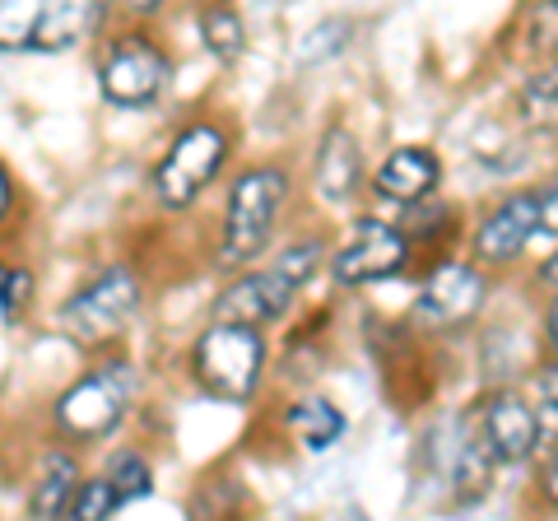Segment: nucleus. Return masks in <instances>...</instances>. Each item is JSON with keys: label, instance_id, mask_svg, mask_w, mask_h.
Masks as SVG:
<instances>
[{"label": "nucleus", "instance_id": "1", "mask_svg": "<svg viewBox=\"0 0 558 521\" xmlns=\"http://www.w3.org/2000/svg\"><path fill=\"white\" fill-rule=\"evenodd\" d=\"M289 201V172L279 163H252L242 168L229 201H223V223H219V266L242 270L270 247Z\"/></svg>", "mask_w": 558, "mask_h": 521}, {"label": "nucleus", "instance_id": "2", "mask_svg": "<svg viewBox=\"0 0 558 521\" xmlns=\"http://www.w3.org/2000/svg\"><path fill=\"white\" fill-rule=\"evenodd\" d=\"M270 344L260 326L247 322H209L205 331L191 340V377L196 387L219 405H247L260 377H266Z\"/></svg>", "mask_w": 558, "mask_h": 521}, {"label": "nucleus", "instance_id": "3", "mask_svg": "<svg viewBox=\"0 0 558 521\" xmlns=\"http://www.w3.org/2000/svg\"><path fill=\"white\" fill-rule=\"evenodd\" d=\"M229 154H233L229 126H219V121H209V117L191 121V126H182L178 135H172L163 159L154 163V172H149L154 201H159L163 210H172V215L191 210V205H196L205 191L219 182Z\"/></svg>", "mask_w": 558, "mask_h": 521}, {"label": "nucleus", "instance_id": "4", "mask_svg": "<svg viewBox=\"0 0 558 521\" xmlns=\"http://www.w3.org/2000/svg\"><path fill=\"white\" fill-rule=\"evenodd\" d=\"M140 307H145V280H140V270L108 266L61 303V331L80 350L98 354L126 336V326L140 317Z\"/></svg>", "mask_w": 558, "mask_h": 521}, {"label": "nucleus", "instance_id": "5", "mask_svg": "<svg viewBox=\"0 0 558 521\" xmlns=\"http://www.w3.org/2000/svg\"><path fill=\"white\" fill-rule=\"evenodd\" d=\"M112 0H0V51H70L94 38Z\"/></svg>", "mask_w": 558, "mask_h": 521}, {"label": "nucleus", "instance_id": "6", "mask_svg": "<svg viewBox=\"0 0 558 521\" xmlns=\"http://www.w3.org/2000/svg\"><path fill=\"white\" fill-rule=\"evenodd\" d=\"M131 396H135V363L108 359L57 396L51 424H57L65 443H98L121 428V420L131 414Z\"/></svg>", "mask_w": 558, "mask_h": 521}, {"label": "nucleus", "instance_id": "7", "mask_svg": "<svg viewBox=\"0 0 558 521\" xmlns=\"http://www.w3.org/2000/svg\"><path fill=\"white\" fill-rule=\"evenodd\" d=\"M172 80V57L159 38H149L145 28L117 33L98 57V94L108 108L121 112H145L168 94Z\"/></svg>", "mask_w": 558, "mask_h": 521}, {"label": "nucleus", "instance_id": "8", "mask_svg": "<svg viewBox=\"0 0 558 521\" xmlns=\"http://www.w3.org/2000/svg\"><path fill=\"white\" fill-rule=\"evenodd\" d=\"M410 266V238L405 229L377 219V215H359L349 238L330 252V275L340 289H368L400 275Z\"/></svg>", "mask_w": 558, "mask_h": 521}, {"label": "nucleus", "instance_id": "9", "mask_svg": "<svg viewBox=\"0 0 558 521\" xmlns=\"http://www.w3.org/2000/svg\"><path fill=\"white\" fill-rule=\"evenodd\" d=\"M299 280L279 266V260H270V266L260 270H242L233 275L229 284L219 289L215 299V317L219 322H247V326H270L279 322L284 312L293 307V299H299Z\"/></svg>", "mask_w": 558, "mask_h": 521}, {"label": "nucleus", "instance_id": "10", "mask_svg": "<svg viewBox=\"0 0 558 521\" xmlns=\"http://www.w3.org/2000/svg\"><path fill=\"white\" fill-rule=\"evenodd\" d=\"M484 307V275L470 260H442L438 270L424 280L414 299V322H424L428 331H451V326L470 322Z\"/></svg>", "mask_w": 558, "mask_h": 521}, {"label": "nucleus", "instance_id": "11", "mask_svg": "<svg viewBox=\"0 0 558 521\" xmlns=\"http://www.w3.org/2000/svg\"><path fill=\"white\" fill-rule=\"evenodd\" d=\"M475 428L484 433V443L494 447V457L502 465L531 461L539 451V438H545V420H539L535 405L521 391H488L475 414Z\"/></svg>", "mask_w": 558, "mask_h": 521}, {"label": "nucleus", "instance_id": "12", "mask_svg": "<svg viewBox=\"0 0 558 521\" xmlns=\"http://www.w3.org/2000/svg\"><path fill=\"white\" fill-rule=\"evenodd\" d=\"M539 233V196L535 191H517V196L498 201L494 210L480 219L475 229V260L484 266H508L531 247V238Z\"/></svg>", "mask_w": 558, "mask_h": 521}, {"label": "nucleus", "instance_id": "13", "mask_svg": "<svg viewBox=\"0 0 558 521\" xmlns=\"http://www.w3.org/2000/svg\"><path fill=\"white\" fill-rule=\"evenodd\" d=\"M442 182V159L424 145H400L373 172V191L391 205H418L428 201Z\"/></svg>", "mask_w": 558, "mask_h": 521}, {"label": "nucleus", "instance_id": "14", "mask_svg": "<svg viewBox=\"0 0 558 521\" xmlns=\"http://www.w3.org/2000/svg\"><path fill=\"white\" fill-rule=\"evenodd\" d=\"M312 178H317V191L330 205H349L363 186V149L354 141L349 126H330L317 145V159H312Z\"/></svg>", "mask_w": 558, "mask_h": 521}, {"label": "nucleus", "instance_id": "15", "mask_svg": "<svg viewBox=\"0 0 558 521\" xmlns=\"http://www.w3.org/2000/svg\"><path fill=\"white\" fill-rule=\"evenodd\" d=\"M84 484L80 471V457L70 447H47L43 457V471L33 480V494H28V517H70V502H75V489Z\"/></svg>", "mask_w": 558, "mask_h": 521}, {"label": "nucleus", "instance_id": "16", "mask_svg": "<svg viewBox=\"0 0 558 521\" xmlns=\"http://www.w3.org/2000/svg\"><path fill=\"white\" fill-rule=\"evenodd\" d=\"M284 428H289V438L307 451V457H322V451H330L344 438V414L330 405L326 396H303V401L289 405Z\"/></svg>", "mask_w": 558, "mask_h": 521}, {"label": "nucleus", "instance_id": "17", "mask_svg": "<svg viewBox=\"0 0 558 521\" xmlns=\"http://www.w3.org/2000/svg\"><path fill=\"white\" fill-rule=\"evenodd\" d=\"M196 28H201L205 51L223 65H233L247 51V20H242V10L233 0H205L196 14Z\"/></svg>", "mask_w": 558, "mask_h": 521}, {"label": "nucleus", "instance_id": "18", "mask_svg": "<svg viewBox=\"0 0 558 521\" xmlns=\"http://www.w3.org/2000/svg\"><path fill=\"white\" fill-rule=\"evenodd\" d=\"M108 480L117 484L121 508H131V502L154 494V465H149L145 451H135V447H121L117 457L108 461Z\"/></svg>", "mask_w": 558, "mask_h": 521}, {"label": "nucleus", "instance_id": "19", "mask_svg": "<svg viewBox=\"0 0 558 521\" xmlns=\"http://www.w3.org/2000/svg\"><path fill=\"white\" fill-rule=\"evenodd\" d=\"M517 108L531 126H558V61L535 71L517 94Z\"/></svg>", "mask_w": 558, "mask_h": 521}, {"label": "nucleus", "instance_id": "20", "mask_svg": "<svg viewBox=\"0 0 558 521\" xmlns=\"http://www.w3.org/2000/svg\"><path fill=\"white\" fill-rule=\"evenodd\" d=\"M117 512H121V494H117V484L108 480V471L84 480L75 489V502H70V517L75 521H108Z\"/></svg>", "mask_w": 558, "mask_h": 521}, {"label": "nucleus", "instance_id": "21", "mask_svg": "<svg viewBox=\"0 0 558 521\" xmlns=\"http://www.w3.org/2000/svg\"><path fill=\"white\" fill-rule=\"evenodd\" d=\"M33 293H38V280L28 266H0V317L20 322L33 307Z\"/></svg>", "mask_w": 558, "mask_h": 521}, {"label": "nucleus", "instance_id": "22", "mask_svg": "<svg viewBox=\"0 0 558 521\" xmlns=\"http://www.w3.org/2000/svg\"><path fill=\"white\" fill-rule=\"evenodd\" d=\"M526 47L539 57H558V0H535L526 20Z\"/></svg>", "mask_w": 558, "mask_h": 521}, {"label": "nucleus", "instance_id": "23", "mask_svg": "<svg viewBox=\"0 0 558 521\" xmlns=\"http://www.w3.org/2000/svg\"><path fill=\"white\" fill-rule=\"evenodd\" d=\"M535 196H539V233H545V238H558V178L539 186Z\"/></svg>", "mask_w": 558, "mask_h": 521}, {"label": "nucleus", "instance_id": "24", "mask_svg": "<svg viewBox=\"0 0 558 521\" xmlns=\"http://www.w3.org/2000/svg\"><path fill=\"white\" fill-rule=\"evenodd\" d=\"M535 396H539V414H549V420L558 424V363L535 377Z\"/></svg>", "mask_w": 558, "mask_h": 521}, {"label": "nucleus", "instance_id": "25", "mask_svg": "<svg viewBox=\"0 0 558 521\" xmlns=\"http://www.w3.org/2000/svg\"><path fill=\"white\" fill-rule=\"evenodd\" d=\"M539 494H545V502H549V508H558V447L549 451L545 471H539Z\"/></svg>", "mask_w": 558, "mask_h": 521}, {"label": "nucleus", "instance_id": "26", "mask_svg": "<svg viewBox=\"0 0 558 521\" xmlns=\"http://www.w3.org/2000/svg\"><path fill=\"white\" fill-rule=\"evenodd\" d=\"M10 210H14V178H10V168L0 163V223L10 219Z\"/></svg>", "mask_w": 558, "mask_h": 521}, {"label": "nucleus", "instance_id": "27", "mask_svg": "<svg viewBox=\"0 0 558 521\" xmlns=\"http://www.w3.org/2000/svg\"><path fill=\"white\" fill-rule=\"evenodd\" d=\"M131 14H140V20H149V14H159V10H168V0H121Z\"/></svg>", "mask_w": 558, "mask_h": 521}, {"label": "nucleus", "instance_id": "28", "mask_svg": "<svg viewBox=\"0 0 558 521\" xmlns=\"http://www.w3.org/2000/svg\"><path fill=\"white\" fill-rule=\"evenodd\" d=\"M539 284H549V289L558 293V252L545 260V266H539Z\"/></svg>", "mask_w": 558, "mask_h": 521}, {"label": "nucleus", "instance_id": "29", "mask_svg": "<svg viewBox=\"0 0 558 521\" xmlns=\"http://www.w3.org/2000/svg\"><path fill=\"white\" fill-rule=\"evenodd\" d=\"M545 331H549V344H554V354H558V293H554V303H549V317H545Z\"/></svg>", "mask_w": 558, "mask_h": 521}]
</instances>
